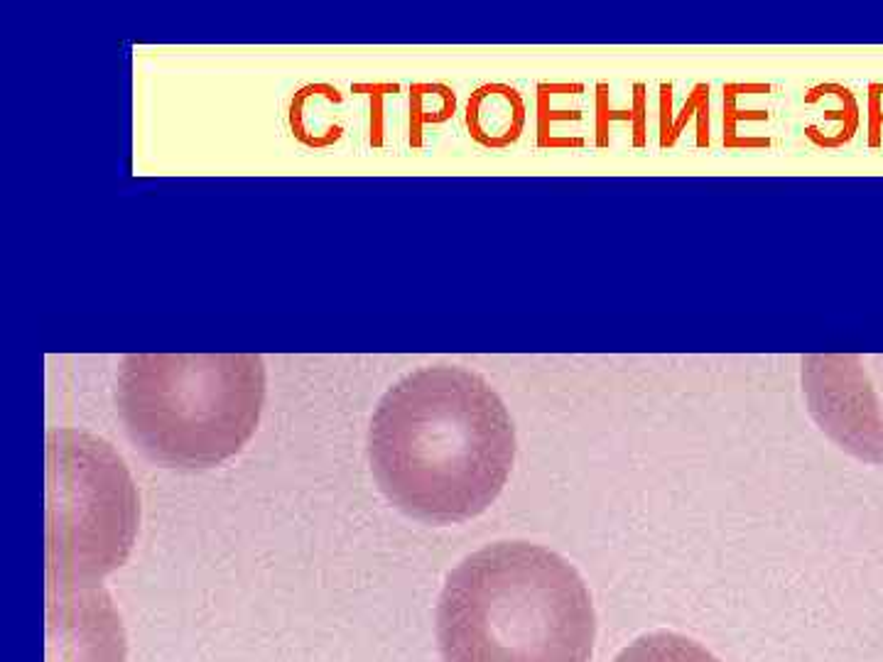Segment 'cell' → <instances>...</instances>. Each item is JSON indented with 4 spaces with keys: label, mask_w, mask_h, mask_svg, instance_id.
Returning a JSON list of instances; mask_svg holds the SVG:
<instances>
[{
    "label": "cell",
    "mask_w": 883,
    "mask_h": 662,
    "mask_svg": "<svg viewBox=\"0 0 883 662\" xmlns=\"http://www.w3.org/2000/svg\"><path fill=\"white\" fill-rule=\"evenodd\" d=\"M366 447L373 479L395 508L452 525L501 496L516 461V425L484 376L437 363L383 393Z\"/></svg>",
    "instance_id": "1"
},
{
    "label": "cell",
    "mask_w": 883,
    "mask_h": 662,
    "mask_svg": "<svg viewBox=\"0 0 883 662\" xmlns=\"http://www.w3.org/2000/svg\"><path fill=\"white\" fill-rule=\"evenodd\" d=\"M597 613L562 555L528 540H498L447 574L437 601L444 662H589Z\"/></svg>",
    "instance_id": "2"
},
{
    "label": "cell",
    "mask_w": 883,
    "mask_h": 662,
    "mask_svg": "<svg viewBox=\"0 0 883 662\" xmlns=\"http://www.w3.org/2000/svg\"><path fill=\"white\" fill-rule=\"evenodd\" d=\"M263 403L258 354H128L118 368L116 405L130 442L165 466L231 459L256 432Z\"/></svg>",
    "instance_id": "3"
},
{
    "label": "cell",
    "mask_w": 883,
    "mask_h": 662,
    "mask_svg": "<svg viewBox=\"0 0 883 662\" xmlns=\"http://www.w3.org/2000/svg\"><path fill=\"white\" fill-rule=\"evenodd\" d=\"M47 459V586H99L128 560L140 498L121 454L91 432L50 430Z\"/></svg>",
    "instance_id": "4"
},
{
    "label": "cell",
    "mask_w": 883,
    "mask_h": 662,
    "mask_svg": "<svg viewBox=\"0 0 883 662\" xmlns=\"http://www.w3.org/2000/svg\"><path fill=\"white\" fill-rule=\"evenodd\" d=\"M810 415L842 449L883 461V388L844 358H803Z\"/></svg>",
    "instance_id": "5"
},
{
    "label": "cell",
    "mask_w": 883,
    "mask_h": 662,
    "mask_svg": "<svg viewBox=\"0 0 883 662\" xmlns=\"http://www.w3.org/2000/svg\"><path fill=\"white\" fill-rule=\"evenodd\" d=\"M121 613L104 586H47V662H126Z\"/></svg>",
    "instance_id": "6"
},
{
    "label": "cell",
    "mask_w": 883,
    "mask_h": 662,
    "mask_svg": "<svg viewBox=\"0 0 883 662\" xmlns=\"http://www.w3.org/2000/svg\"><path fill=\"white\" fill-rule=\"evenodd\" d=\"M469 138L481 148L506 150L516 145L528 121L523 94L511 84H481L467 101Z\"/></svg>",
    "instance_id": "7"
},
{
    "label": "cell",
    "mask_w": 883,
    "mask_h": 662,
    "mask_svg": "<svg viewBox=\"0 0 883 662\" xmlns=\"http://www.w3.org/2000/svg\"><path fill=\"white\" fill-rule=\"evenodd\" d=\"M614 662H722L695 638L655 631L628 643Z\"/></svg>",
    "instance_id": "8"
},
{
    "label": "cell",
    "mask_w": 883,
    "mask_h": 662,
    "mask_svg": "<svg viewBox=\"0 0 883 662\" xmlns=\"http://www.w3.org/2000/svg\"><path fill=\"white\" fill-rule=\"evenodd\" d=\"M457 113V94L447 84H422L410 86V143L422 145V130L427 126H440Z\"/></svg>",
    "instance_id": "9"
},
{
    "label": "cell",
    "mask_w": 883,
    "mask_h": 662,
    "mask_svg": "<svg viewBox=\"0 0 883 662\" xmlns=\"http://www.w3.org/2000/svg\"><path fill=\"white\" fill-rule=\"evenodd\" d=\"M866 130H869V148L883 145V84H869L866 94Z\"/></svg>",
    "instance_id": "10"
},
{
    "label": "cell",
    "mask_w": 883,
    "mask_h": 662,
    "mask_svg": "<svg viewBox=\"0 0 883 662\" xmlns=\"http://www.w3.org/2000/svg\"><path fill=\"white\" fill-rule=\"evenodd\" d=\"M707 96H709V86L707 84H697L695 89H692V99H690V103H685V108H682V116L677 118L673 126L660 128V148H673V145L677 143V138H680L682 126H685V121H687V118H690L692 108L700 106V101L707 99Z\"/></svg>",
    "instance_id": "11"
}]
</instances>
